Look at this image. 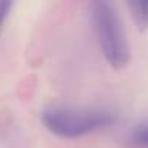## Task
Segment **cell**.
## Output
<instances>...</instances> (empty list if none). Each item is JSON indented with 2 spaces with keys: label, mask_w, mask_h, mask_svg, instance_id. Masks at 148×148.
Listing matches in <instances>:
<instances>
[{
  "label": "cell",
  "mask_w": 148,
  "mask_h": 148,
  "mask_svg": "<svg viewBox=\"0 0 148 148\" xmlns=\"http://www.w3.org/2000/svg\"><path fill=\"white\" fill-rule=\"evenodd\" d=\"M40 118L51 134L61 138H78L116 123L115 113L103 108L48 107Z\"/></svg>",
  "instance_id": "obj_1"
},
{
  "label": "cell",
  "mask_w": 148,
  "mask_h": 148,
  "mask_svg": "<svg viewBox=\"0 0 148 148\" xmlns=\"http://www.w3.org/2000/svg\"><path fill=\"white\" fill-rule=\"evenodd\" d=\"M91 19L105 61L116 70L124 69L131 61V48L116 8L103 0L92 2Z\"/></svg>",
  "instance_id": "obj_2"
},
{
  "label": "cell",
  "mask_w": 148,
  "mask_h": 148,
  "mask_svg": "<svg viewBox=\"0 0 148 148\" xmlns=\"http://www.w3.org/2000/svg\"><path fill=\"white\" fill-rule=\"evenodd\" d=\"M127 8L138 30H148V0H131L127 2Z\"/></svg>",
  "instance_id": "obj_3"
},
{
  "label": "cell",
  "mask_w": 148,
  "mask_h": 148,
  "mask_svg": "<svg viewBox=\"0 0 148 148\" xmlns=\"http://www.w3.org/2000/svg\"><path fill=\"white\" fill-rule=\"evenodd\" d=\"M127 143L132 148H148V121H142L131 129Z\"/></svg>",
  "instance_id": "obj_4"
},
{
  "label": "cell",
  "mask_w": 148,
  "mask_h": 148,
  "mask_svg": "<svg viewBox=\"0 0 148 148\" xmlns=\"http://www.w3.org/2000/svg\"><path fill=\"white\" fill-rule=\"evenodd\" d=\"M11 7H13V3H11V2H5V0H0V30H2V27H3L5 19H7L8 14H10Z\"/></svg>",
  "instance_id": "obj_5"
}]
</instances>
